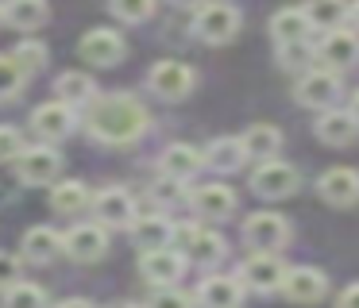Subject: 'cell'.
<instances>
[{
    "label": "cell",
    "mask_w": 359,
    "mask_h": 308,
    "mask_svg": "<svg viewBox=\"0 0 359 308\" xmlns=\"http://www.w3.org/2000/svg\"><path fill=\"white\" fill-rule=\"evenodd\" d=\"M86 123H89V135L93 139L120 146V143H135L147 131L151 112L135 97H93Z\"/></svg>",
    "instance_id": "obj_1"
},
{
    "label": "cell",
    "mask_w": 359,
    "mask_h": 308,
    "mask_svg": "<svg viewBox=\"0 0 359 308\" xmlns=\"http://www.w3.org/2000/svg\"><path fill=\"white\" fill-rule=\"evenodd\" d=\"M240 12H236L232 4H201L197 8V15H194V31H197V38L201 43H212V46H220V43H232L236 35H240Z\"/></svg>",
    "instance_id": "obj_2"
},
{
    "label": "cell",
    "mask_w": 359,
    "mask_h": 308,
    "mask_svg": "<svg viewBox=\"0 0 359 308\" xmlns=\"http://www.w3.org/2000/svg\"><path fill=\"white\" fill-rule=\"evenodd\" d=\"M297 185H302V177H297L294 166H286V162L278 158H266L263 166L251 174V189L259 192V197L266 200H282V197H294Z\"/></svg>",
    "instance_id": "obj_3"
},
{
    "label": "cell",
    "mask_w": 359,
    "mask_h": 308,
    "mask_svg": "<svg viewBox=\"0 0 359 308\" xmlns=\"http://www.w3.org/2000/svg\"><path fill=\"white\" fill-rule=\"evenodd\" d=\"M194 81H197L194 69H189L186 62H174V58L155 62V66H151V74H147L151 92H158L163 100H182V97H189Z\"/></svg>",
    "instance_id": "obj_4"
},
{
    "label": "cell",
    "mask_w": 359,
    "mask_h": 308,
    "mask_svg": "<svg viewBox=\"0 0 359 308\" xmlns=\"http://www.w3.org/2000/svg\"><path fill=\"white\" fill-rule=\"evenodd\" d=\"M282 277H286V266H282V258L274 251H259L240 266V285L243 289H255V293L282 289Z\"/></svg>",
    "instance_id": "obj_5"
},
{
    "label": "cell",
    "mask_w": 359,
    "mask_h": 308,
    "mask_svg": "<svg viewBox=\"0 0 359 308\" xmlns=\"http://www.w3.org/2000/svg\"><path fill=\"white\" fill-rule=\"evenodd\" d=\"M243 239H248V246H255V251H278L290 239V223L282 220L278 212H251L248 220H243Z\"/></svg>",
    "instance_id": "obj_6"
},
{
    "label": "cell",
    "mask_w": 359,
    "mask_h": 308,
    "mask_svg": "<svg viewBox=\"0 0 359 308\" xmlns=\"http://www.w3.org/2000/svg\"><path fill=\"white\" fill-rule=\"evenodd\" d=\"M58 166H62V158H58L55 146H24V154L16 158V174L24 185H50L58 177Z\"/></svg>",
    "instance_id": "obj_7"
},
{
    "label": "cell",
    "mask_w": 359,
    "mask_h": 308,
    "mask_svg": "<svg viewBox=\"0 0 359 308\" xmlns=\"http://www.w3.org/2000/svg\"><path fill=\"white\" fill-rule=\"evenodd\" d=\"M124 50H128L124 38L112 27H89L78 43V54L86 62H93V66H116V62L124 58Z\"/></svg>",
    "instance_id": "obj_8"
},
{
    "label": "cell",
    "mask_w": 359,
    "mask_h": 308,
    "mask_svg": "<svg viewBox=\"0 0 359 308\" xmlns=\"http://www.w3.org/2000/svg\"><path fill=\"white\" fill-rule=\"evenodd\" d=\"M140 274L151 285H174L186 274V254L174 251V246H155V251H143L140 258Z\"/></svg>",
    "instance_id": "obj_9"
},
{
    "label": "cell",
    "mask_w": 359,
    "mask_h": 308,
    "mask_svg": "<svg viewBox=\"0 0 359 308\" xmlns=\"http://www.w3.org/2000/svg\"><path fill=\"white\" fill-rule=\"evenodd\" d=\"M89 208L97 212V220L104 223V227H128V223L135 220V200L128 189H120V185H109L104 192H97L93 200H89Z\"/></svg>",
    "instance_id": "obj_10"
},
{
    "label": "cell",
    "mask_w": 359,
    "mask_h": 308,
    "mask_svg": "<svg viewBox=\"0 0 359 308\" xmlns=\"http://www.w3.org/2000/svg\"><path fill=\"white\" fill-rule=\"evenodd\" d=\"M317 189H320V200H328L336 208H348L359 200V174L351 166H332L320 174Z\"/></svg>",
    "instance_id": "obj_11"
},
{
    "label": "cell",
    "mask_w": 359,
    "mask_h": 308,
    "mask_svg": "<svg viewBox=\"0 0 359 308\" xmlns=\"http://www.w3.org/2000/svg\"><path fill=\"white\" fill-rule=\"evenodd\" d=\"M294 97L305 108H332V100L340 97V77L328 74V69H313V74H305L297 81Z\"/></svg>",
    "instance_id": "obj_12"
},
{
    "label": "cell",
    "mask_w": 359,
    "mask_h": 308,
    "mask_svg": "<svg viewBox=\"0 0 359 308\" xmlns=\"http://www.w3.org/2000/svg\"><path fill=\"white\" fill-rule=\"evenodd\" d=\"M62 251L70 254L74 262H97L109 251V231L97 227V223H81V227H74L70 235L62 239Z\"/></svg>",
    "instance_id": "obj_13"
},
{
    "label": "cell",
    "mask_w": 359,
    "mask_h": 308,
    "mask_svg": "<svg viewBox=\"0 0 359 308\" xmlns=\"http://www.w3.org/2000/svg\"><path fill=\"white\" fill-rule=\"evenodd\" d=\"M189 204H194V212L205 216V220H228V216L236 212V192L220 181H209V185H197Z\"/></svg>",
    "instance_id": "obj_14"
},
{
    "label": "cell",
    "mask_w": 359,
    "mask_h": 308,
    "mask_svg": "<svg viewBox=\"0 0 359 308\" xmlns=\"http://www.w3.org/2000/svg\"><path fill=\"white\" fill-rule=\"evenodd\" d=\"M325 274L313 266H297V270H286V277H282V293H286L294 304H317L320 297H325Z\"/></svg>",
    "instance_id": "obj_15"
},
{
    "label": "cell",
    "mask_w": 359,
    "mask_h": 308,
    "mask_svg": "<svg viewBox=\"0 0 359 308\" xmlns=\"http://www.w3.org/2000/svg\"><path fill=\"white\" fill-rule=\"evenodd\" d=\"M32 127L39 139H47V143H58V139H66L74 131V112L70 104H62V100H55V104H39L32 112Z\"/></svg>",
    "instance_id": "obj_16"
},
{
    "label": "cell",
    "mask_w": 359,
    "mask_h": 308,
    "mask_svg": "<svg viewBox=\"0 0 359 308\" xmlns=\"http://www.w3.org/2000/svg\"><path fill=\"white\" fill-rule=\"evenodd\" d=\"M201 166H205V154L197 150V146H189V143H174V146H166V150L158 154L163 177H174V181H189Z\"/></svg>",
    "instance_id": "obj_17"
},
{
    "label": "cell",
    "mask_w": 359,
    "mask_h": 308,
    "mask_svg": "<svg viewBox=\"0 0 359 308\" xmlns=\"http://www.w3.org/2000/svg\"><path fill=\"white\" fill-rule=\"evenodd\" d=\"M317 54H320V62H328L332 69H348V66H355V62H359V35L332 27L325 38H320Z\"/></svg>",
    "instance_id": "obj_18"
},
{
    "label": "cell",
    "mask_w": 359,
    "mask_h": 308,
    "mask_svg": "<svg viewBox=\"0 0 359 308\" xmlns=\"http://www.w3.org/2000/svg\"><path fill=\"white\" fill-rule=\"evenodd\" d=\"M317 139L328 146H348L359 139V120L351 112H336V108H325V115L317 120Z\"/></svg>",
    "instance_id": "obj_19"
},
{
    "label": "cell",
    "mask_w": 359,
    "mask_h": 308,
    "mask_svg": "<svg viewBox=\"0 0 359 308\" xmlns=\"http://www.w3.org/2000/svg\"><path fill=\"white\" fill-rule=\"evenodd\" d=\"M58 254H62V235H58L55 227H47V223H39V227H27L24 231V258L35 262V266H47V262H55Z\"/></svg>",
    "instance_id": "obj_20"
},
{
    "label": "cell",
    "mask_w": 359,
    "mask_h": 308,
    "mask_svg": "<svg viewBox=\"0 0 359 308\" xmlns=\"http://www.w3.org/2000/svg\"><path fill=\"white\" fill-rule=\"evenodd\" d=\"M243 154L248 158H259V162H266V158H274V154L282 150V131L274 127V123H251L248 131H243Z\"/></svg>",
    "instance_id": "obj_21"
},
{
    "label": "cell",
    "mask_w": 359,
    "mask_h": 308,
    "mask_svg": "<svg viewBox=\"0 0 359 308\" xmlns=\"http://www.w3.org/2000/svg\"><path fill=\"white\" fill-rule=\"evenodd\" d=\"M205 166L209 169H217V174H236V169L248 162V154H243V143L240 139H212L209 146H205Z\"/></svg>",
    "instance_id": "obj_22"
},
{
    "label": "cell",
    "mask_w": 359,
    "mask_h": 308,
    "mask_svg": "<svg viewBox=\"0 0 359 308\" xmlns=\"http://www.w3.org/2000/svg\"><path fill=\"white\" fill-rule=\"evenodd\" d=\"M309 31H313V23H309V15H305V8L302 12H297V8H282V12H274V20H271V35H274L278 46L305 43Z\"/></svg>",
    "instance_id": "obj_23"
},
{
    "label": "cell",
    "mask_w": 359,
    "mask_h": 308,
    "mask_svg": "<svg viewBox=\"0 0 359 308\" xmlns=\"http://www.w3.org/2000/svg\"><path fill=\"white\" fill-rule=\"evenodd\" d=\"M201 304L205 308H240V297H243V285L240 277H205L201 281Z\"/></svg>",
    "instance_id": "obj_24"
},
{
    "label": "cell",
    "mask_w": 359,
    "mask_h": 308,
    "mask_svg": "<svg viewBox=\"0 0 359 308\" xmlns=\"http://www.w3.org/2000/svg\"><path fill=\"white\" fill-rule=\"evenodd\" d=\"M132 239L143 246V251H155V246H170V231H174V223L166 220V216H135L132 223Z\"/></svg>",
    "instance_id": "obj_25"
},
{
    "label": "cell",
    "mask_w": 359,
    "mask_h": 308,
    "mask_svg": "<svg viewBox=\"0 0 359 308\" xmlns=\"http://www.w3.org/2000/svg\"><path fill=\"white\" fill-rule=\"evenodd\" d=\"M89 189L86 181H58L55 189H50V208H55L58 216H78L89 208Z\"/></svg>",
    "instance_id": "obj_26"
},
{
    "label": "cell",
    "mask_w": 359,
    "mask_h": 308,
    "mask_svg": "<svg viewBox=\"0 0 359 308\" xmlns=\"http://www.w3.org/2000/svg\"><path fill=\"white\" fill-rule=\"evenodd\" d=\"M224 251H228L224 235H217V231H205V227H197V235L189 239V246H186L182 254H186L189 262H197V266H212V262H220V258H224Z\"/></svg>",
    "instance_id": "obj_27"
},
{
    "label": "cell",
    "mask_w": 359,
    "mask_h": 308,
    "mask_svg": "<svg viewBox=\"0 0 359 308\" xmlns=\"http://www.w3.org/2000/svg\"><path fill=\"white\" fill-rule=\"evenodd\" d=\"M58 97H62V104H89V100L97 97V85L89 74H81V69H70V74H62L55 81Z\"/></svg>",
    "instance_id": "obj_28"
},
{
    "label": "cell",
    "mask_w": 359,
    "mask_h": 308,
    "mask_svg": "<svg viewBox=\"0 0 359 308\" xmlns=\"http://www.w3.org/2000/svg\"><path fill=\"white\" fill-rule=\"evenodd\" d=\"M4 20L20 31H35L39 23H47V0H8Z\"/></svg>",
    "instance_id": "obj_29"
},
{
    "label": "cell",
    "mask_w": 359,
    "mask_h": 308,
    "mask_svg": "<svg viewBox=\"0 0 359 308\" xmlns=\"http://www.w3.org/2000/svg\"><path fill=\"white\" fill-rule=\"evenodd\" d=\"M305 15H309L313 27L332 31L348 20V8H344V0H309V4H305Z\"/></svg>",
    "instance_id": "obj_30"
},
{
    "label": "cell",
    "mask_w": 359,
    "mask_h": 308,
    "mask_svg": "<svg viewBox=\"0 0 359 308\" xmlns=\"http://www.w3.org/2000/svg\"><path fill=\"white\" fill-rule=\"evenodd\" d=\"M4 308H47V293L32 281H16L4 289Z\"/></svg>",
    "instance_id": "obj_31"
},
{
    "label": "cell",
    "mask_w": 359,
    "mask_h": 308,
    "mask_svg": "<svg viewBox=\"0 0 359 308\" xmlns=\"http://www.w3.org/2000/svg\"><path fill=\"white\" fill-rule=\"evenodd\" d=\"M27 74L20 69V62L12 54H0V100H12L20 89H24Z\"/></svg>",
    "instance_id": "obj_32"
},
{
    "label": "cell",
    "mask_w": 359,
    "mask_h": 308,
    "mask_svg": "<svg viewBox=\"0 0 359 308\" xmlns=\"http://www.w3.org/2000/svg\"><path fill=\"white\" fill-rule=\"evenodd\" d=\"M109 4H112V15L124 23H143L155 12V0H109Z\"/></svg>",
    "instance_id": "obj_33"
},
{
    "label": "cell",
    "mask_w": 359,
    "mask_h": 308,
    "mask_svg": "<svg viewBox=\"0 0 359 308\" xmlns=\"http://www.w3.org/2000/svg\"><path fill=\"white\" fill-rule=\"evenodd\" d=\"M12 58L20 62L24 74H35V69L47 66V46H43V43H20L16 50H12Z\"/></svg>",
    "instance_id": "obj_34"
},
{
    "label": "cell",
    "mask_w": 359,
    "mask_h": 308,
    "mask_svg": "<svg viewBox=\"0 0 359 308\" xmlns=\"http://www.w3.org/2000/svg\"><path fill=\"white\" fill-rule=\"evenodd\" d=\"M24 135H20L16 127H4L0 123V162H16L20 154H24Z\"/></svg>",
    "instance_id": "obj_35"
},
{
    "label": "cell",
    "mask_w": 359,
    "mask_h": 308,
    "mask_svg": "<svg viewBox=\"0 0 359 308\" xmlns=\"http://www.w3.org/2000/svg\"><path fill=\"white\" fill-rule=\"evenodd\" d=\"M151 197H155L158 204H178V200H186V189H182V181H174V177H163V181L151 189Z\"/></svg>",
    "instance_id": "obj_36"
},
{
    "label": "cell",
    "mask_w": 359,
    "mask_h": 308,
    "mask_svg": "<svg viewBox=\"0 0 359 308\" xmlns=\"http://www.w3.org/2000/svg\"><path fill=\"white\" fill-rule=\"evenodd\" d=\"M147 308H194V300H189L186 293H178V289H158Z\"/></svg>",
    "instance_id": "obj_37"
},
{
    "label": "cell",
    "mask_w": 359,
    "mask_h": 308,
    "mask_svg": "<svg viewBox=\"0 0 359 308\" xmlns=\"http://www.w3.org/2000/svg\"><path fill=\"white\" fill-rule=\"evenodd\" d=\"M20 270H24V266H20L16 254H4V251H0V293L8 289V285L20 281Z\"/></svg>",
    "instance_id": "obj_38"
},
{
    "label": "cell",
    "mask_w": 359,
    "mask_h": 308,
    "mask_svg": "<svg viewBox=\"0 0 359 308\" xmlns=\"http://www.w3.org/2000/svg\"><path fill=\"white\" fill-rule=\"evenodd\" d=\"M336 308H359V281L348 285V289L340 293V300H336Z\"/></svg>",
    "instance_id": "obj_39"
},
{
    "label": "cell",
    "mask_w": 359,
    "mask_h": 308,
    "mask_svg": "<svg viewBox=\"0 0 359 308\" xmlns=\"http://www.w3.org/2000/svg\"><path fill=\"white\" fill-rule=\"evenodd\" d=\"M58 308H93V304H89V300H81V297H74V300H62Z\"/></svg>",
    "instance_id": "obj_40"
},
{
    "label": "cell",
    "mask_w": 359,
    "mask_h": 308,
    "mask_svg": "<svg viewBox=\"0 0 359 308\" xmlns=\"http://www.w3.org/2000/svg\"><path fill=\"white\" fill-rule=\"evenodd\" d=\"M170 4H178V8H201L205 0H170Z\"/></svg>",
    "instance_id": "obj_41"
},
{
    "label": "cell",
    "mask_w": 359,
    "mask_h": 308,
    "mask_svg": "<svg viewBox=\"0 0 359 308\" xmlns=\"http://www.w3.org/2000/svg\"><path fill=\"white\" fill-rule=\"evenodd\" d=\"M348 15H351V23H355V27H359V0H355V4L348 8Z\"/></svg>",
    "instance_id": "obj_42"
},
{
    "label": "cell",
    "mask_w": 359,
    "mask_h": 308,
    "mask_svg": "<svg viewBox=\"0 0 359 308\" xmlns=\"http://www.w3.org/2000/svg\"><path fill=\"white\" fill-rule=\"evenodd\" d=\"M351 115H355V120H359V92H355V97H351Z\"/></svg>",
    "instance_id": "obj_43"
},
{
    "label": "cell",
    "mask_w": 359,
    "mask_h": 308,
    "mask_svg": "<svg viewBox=\"0 0 359 308\" xmlns=\"http://www.w3.org/2000/svg\"><path fill=\"white\" fill-rule=\"evenodd\" d=\"M109 308H140V304H128V300H116V304H109Z\"/></svg>",
    "instance_id": "obj_44"
},
{
    "label": "cell",
    "mask_w": 359,
    "mask_h": 308,
    "mask_svg": "<svg viewBox=\"0 0 359 308\" xmlns=\"http://www.w3.org/2000/svg\"><path fill=\"white\" fill-rule=\"evenodd\" d=\"M0 20H4V8H0Z\"/></svg>",
    "instance_id": "obj_45"
}]
</instances>
